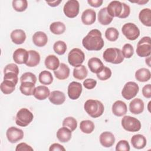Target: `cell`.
Masks as SVG:
<instances>
[{
    "mask_svg": "<svg viewBox=\"0 0 151 151\" xmlns=\"http://www.w3.org/2000/svg\"><path fill=\"white\" fill-rule=\"evenodd\" d=\"M83 47L88 51H99L104 45L101 32L97 29L91 30L82 40Z\"/></svg>",
    "mask_w": 151,
    "mask_h": 151,
    "instance_id": "1",
    "label": "cell"
},
{
    "mask_svg": "<svg viewBox=\"0 0 151 151\" xmlns=\"http://www.w3.org/2000/svg\"><path fill=\"white\" fill-rule=\"evenodd\" d=\"M84 109L86 113L93 118L101 116L104 110V105L101 101L93 99L88 100L85 102Z\"/></svg>",
    "mask_w": 151,
    "mask_h": 151,
    "instance_id": "2",
    "label": "cell"
},
{
    "mask_svg": "<svg viewBox=\"0 0 151 151\" xmlns=\"http://www.w3.org/2000/svg\"><path fill=\"white\" fill-rule=\"evenodd\" d=\"M103 57L106 62L115 64L122 63L124 60L122 51L117 48H107L103 52Z\"/></svg>",
    "mask_w": 151,
    "mask_h": 151,
    "instance_id": "3",
    "label": "cell"
},
{
    "mask_svg": "<svg viewBox=\"0 0 151 151\" xmlns=\"http://www.w3.org/2000/svg\"><path fill=\"white\" fill-rule=\"evenodd\" d=\"M33 118V114L28 109L22 108L17 113L15 123L19 126L26 127L32 121Z\"/></svg>",
    "mask_w": 151,
    "mask_h": 151,
    "instance_id": "4",
    "label": "cell"
},
{
    "mask_svg": "<svg viewBox=\"0 0 151 151\" xmlns=\"http://www.w3.org/2000/svg\"><path fill=\"white\" fill-rule=\"evenodd\" d=\"M85 59L84 52L77 48L72 49L68 54V63L73 67H77L81 65Z\"/></svg>",
    "mask_w": 151,
    "mask_h": 151,
    "instance_id": "5",
    "label": "cell"
},
{
    "mask_svg": "<svg viewBox=\"0 0 151 151\" xmlns=\"http://www.w3.org/2000/svg\"><path fill=\"white\" fill-rule=\"evenodd\" d=\"M123 128L128 132H135L140 130V122L135 117L130 116H124L122 119Z\"/></svg>",
    "mask_w": 151,
    "mask_h": 151,
    "instance_id": "6",
    "label": "cell"
},
{
    "mask_svg": "<svg viewBox=\"0 0 151 151\" xmlns=\"http://www.w3.org/2000/svg\"><path fill=\"white\" fill-rule=\"evenodd\" d=\"M150 38L143 37L138 42L136 48V53L140 57H147L150 55Z\"/></svg>",
    "mask_w": 151,
    "mask_h": 151,
    "instance_id": "7",
    "label": "cell"
},
{
    "mask_svg": "<svg viewBox=\"0 0 151 151\" xmlns=\"http://www.w3.org/2000/svg\"><path fill=\"white\" fill-rule=\"evenodd\" d=\"M122 31L123 34L129 40H135L140 35V30L133 23L128 22L123 25Z\"/></svg>",
    "mask_w": 151,
    "mask_h": 151,
    "instance_id": "8",
    "label": "cell"
},
{
    "mask_svg": "<svg viewBox=\"0 0 151 151\" xmlns=\"http://www.w3.org/2000/svg\"><path fill=\"white\" fill-rule=\"evenodd\" d=\"M139 90V86L133 81H129L125 84L122 90V95L126 100H130L134 98Z\"/></svg>",
    "mask_w": 151,
    "mask_h": 151,
    "instance_id": "9",
    "label": "cell"
},
{
    "mask_svg": "<svg viewBox=\"0 0 151 151\" xmlns=\"http://www.w3.org/2000/svg\"><path fill=\"white\" fill-rule=\"evenodd\" d=\"M80 4L77 0H69L64 5L63 11L68 18H73L77 17L79 13Z\"/></svg>",
    "mask_w": 151,
    "mask_h": 151,
    "instance_id": "10",
    "label": "cell"
},
{
    "mask_svg": "<svg viewBox=\"0 0 151 151\" xmlns=\"http://www.w3.org/2000/svg\"><path fill=\"white\" fill-rule=\"evenodd\" d=\"M6 136L9 142L15 143L23 138L24 132L20 129L15 127H11L7 129Z\"/></svg>",
    "mask_w": 151,
    "mask_h": 151,
    "instance_id": "11",
    "label": "cell"
},
{
    "mask_svg": "<svg viewBox=\"0 0 151 151\" xmlns=\"http://www.w3.org/2000/svg\"><path fill=\"white\" fill-rule=\"evenodd\" d=\"M82 85L80 83L72 81L68 86L67 93L70 99L76 100L79 98L82 92Z\"/></svg>",
    "mask_w": 151,
    "mask_h": 151,
    "instance_id": "12",
    "label": "cell"
},
{
    "mask_svg": "<svg viewBox=\"0 0 151 151\" xmlns=\"http://www.w3.org/2000/svg\"><path fill=\"white\" fill-rule=\"evenodd\" d=\"M107 8L108 14L111 17H119L123 9L122 2L118 1H113L110 2Z\"/></svg>",
    "mask_w": 151,
    "mask_h": 151,
    "instance_id": "13",
    "label": "cell"
},
{
    "mask_svg": "<svg viewBox=\"0 0 151 151\" xmlns=\"http://www.w3.org/2000/svg\"><path fill=\"white\" fill-rule=\"evenodd\" d=\"M13 60L17 64H26L29 57V52L24 48H18L13 53Z\"/></svg>",
    "mask_w": 151,
    "mask_h": 151,
    "instance_id": "14",
    "label": "cell"
},
{
    "mask_svg": "<svg viewBox=\"0 0 151 151\" xmlns=\"http://www.w3.org/2000/svg\"><path fill=\"white\" fill-rule=\"evenodd\" d=\"M99 140L103 147H110L114 143L115 137L112 133L110 132H104L100 135Z\"/></svg>",
    "mask_w": 151,
    "mask_h": 151,
    "instance_id": "15",
    "label": "cell"
},
{
    "mask_svg": "<svg viewBox=\"0 0 151 151\" xmlns=\"http://www.w3.org/2000/svg\"><path fill=\"white\" fill-rule=\"evenodd\" d=\"M111 110L115 116L121 117L126 114L127 108L126 104L124 102L121 100H117L113 104Z\"/></svg>",
    "mask_w": 151,
    "mask_h": 151,
    "instance_id": "16",
    "label": "cell"
},
{
    "mask_svg": "<svg viewBox=\"0 0 151 151\" xmlns=\"http://www.w3.org/2000/svg\"><path fill=\"white\" fill-rule=\"evenodd\" d=\"M81 18L82 22L84 25H91L96 21V13L92 9H87L82 13Z\"/></svg>",
    "mask_w": 151,
    "mask_h": 151,
    "instance_id": "17",
    "label": "cell"
},
{
    "mask_svg": "<svg viewBox=\"0 0 151 151\" xmlns=\"http://www.w3.org/2000/svg\"><path fill=\"white\" fill-rule=\"evenodd\" d=\"M129 110L134 114L142 113L144 110V103L143 100L139 98L132 100L129 104Z\"/></svg>",
    "mask_w": 151,
    "mask_h": 151,
    "instance_id": "18",
    "label": "cell"
},
{
    "mask_svg": "<svg viewBox=\"0 0 151 151\" xmlns=\"http://www.w3.org/2000/svg\"><path fill=\"white\" fill-rule=\"evenodd\" d=\"M88 67L92 73L96 74L100 73L104 67L101 60L97 57H92L88 60Z\"/></svg>",
    "mask_w": 151,
    "mask_h": 151,
    "instance_id": "19",
    "label": "cell"
},
{
    "mask_svg": "<svg viewBox=\"0 0 151 151\" xmlns=\"http://www.w3.org/2000/svg\"><path fill=\"white\" fill-rule=\"evenodd\" d=\"M49 100L52 104L55 105H60L65 101V96L64 93L61 91H53L49 96Z\"/></svg>",
    "mask_w": 151,
    "mask_h": 151,
    "instance_id": "20",
    "label": "cell"
},
{
    "mask_svg": "<svg viewBox=\"0 0 151 151\" xmlns=\"http://www.w3.org/2000/svg\"><path fill=\"white\" fill-rule=\"evenodd\" d=\"M33 43L38 47L45 46L48 42V37L45 33L42 31H38L34 33L32 36Z\"/></svg>",
    "mask_w": 151,
    "mask_h": 151,
    "instance_id": "21",
    "label": "cell"
},
{
    "mask_svg": "<svg viewBox=\"0 0 151 151\" xmlns=\"http://www.w3.org/2000/svg\"><path fill=\"white\" fill-rule=\"evenodd\" d=\"M50 94L49 88L45 86H39L35 88L33 95L37 99L42 100L46 99Z\"/></svg>",
    "mask_w": 151,
    "mask_h": 151,
    "instance_id": "22",
    "label": "cell"
},
{
    "mask_svg": "<svg viewBox=\"0 0 151 151\" xmlns=\"http://www.w3.org/2000/svg\"><path fill=\"white\" fill-rule=\"evenodd\" d=\"M54 74L58 80H65L70 75V68L65 64L61 63L58 68L54 71Z\"/></svg>",
    "mask_w": 151,
    "mask_h": 151,
    "instance_id": "23",
    "label": "cell"
},
{
    "mask_svg": "<svg viewBox=\"0 0 151 151\" xmlns=\"http://www.w3.org/2000/svg\"><path fill=\"white\" fill-rule=\"evenodd\" d=\"M11 38L12 41L16 44H22L26 39L25 32L21 29H15L11 33Z\"/></svg>",
    "mask_w": 151,
    "mask_h": 151,
    "instance_id": "24",
    "label": "cell"
},
{
    "mask_svg": "<svg viewBox=\"0 0 151 151\" xmlns=\"http://www.w3.org/2000/svg\"><path fill=\"white\" fill-rule=\"evenodd\" d=\"M146 139L142 134H135L133 135L131 138V143L132 146L133 147L137 149L144 148L146 145Z\"/></svg>",
    "mask_w": 151,
    "mask_h": 151,
    "instance_id": "25",
    "label": "cell"
},
{
    "mask_svg": "<svg viewBox=\"0 0 151 151\" xmlns=\"http://www.w3.org/2000/svg\"><path fill=\"white\" fill-rule=\"evenodd\" d=\"M57 137L58 140L62 143L67 142L71 138V131L68 128L63 126L58 130Z\"/></svg>",
    "mask_w": 151,
    "mask_h": 151,
    "instance_id": "26",
    "label": "cell"
},
{
    "mask_svg": "<svg viewBox=\"0 0 151 151\" xmlns=\"http://www.w3.org/2000/svg\"><path fill=\"white\" fill-rule=\"evenodd\" d=\"M45 67L51 70L55 71L57 70L60 65V61L57 57L55 55H49L45 60Z\"/></svg>",
    "mask_w": 151,
    "mask_h": 151,
    "instance_id": "27",
    "label": "cell"
},
{
    "mask_svg": "<svg viewBox=\"0 0 151 151\" xmlns=\"http://www.w3.org/2000/svg\"><path fill=\"white\" fill-rule=\"evenodd\" d=\"M113 18L111 17L107 11V8H101L98 13V21L101 24L107 25L110 24Z\"/></svg>",
    "mask_w": 151,
    "mask_h": 151,
    "instance_id": "28",
    "label": "cell"
},
{
    "mask_svg": "<svg viewBox=\"0 0 151 151\" xmlns=\"http://www.w3.org/2000/svg\"><path fill=\"white\" fill-rule=\"evenodd\" d=\"M140 21L145 26H151V11L149 8H145L140 11L139 14Z\"/></svg>",
    "mask_w": 151,
    "mask_h": 151,
    "instance_id": "29",
    "label": "cell"
},
{
    "mask_svg": "<svg viewBox=\"0 0 151 151\" xmlns=\"http://www.w3.org/2000/svg\"><path fill=\"white\" fill-rule=\"evenodd\" d=\"M151 74L149 69L142 68L137 70L135 73L136 79L140 82H146L150 79Z\"/></svg>",
    "mask_w": 151,
    "mask_h": 151,
    "instance_id": "30",
    "label": "cell"
},
{
    "mask_svg": "<svg viewBox=\"0 0 151 151\" xmlns=\"http://www.w3.org/2000/svg\"><path fill=\"white\" fill-rule=\"evenodd\" d=\"M28 60L25 64L27 66L29 67H33L37 66L40 61V55L35 50H29Z\"/></svg>",
    "mask_w": 151,
    "mask_h": 151,
    "instance_id": "31",
    "label": "cell"
},
{
    "mask_svg": "<svg viewBox=\"0 0 151 151\" xmlns=\"http://www.w3.org/2000/svg\"><path fill=\"white\" fill-rule=\"evenodd\" d=\"M35 88L34 83L29 81H25L21 83L19 90L25 96H31L33 95Z\"/></svg>",
    "mask_w": 151,
    "mask_h": 151,
    "instance_id": "32",
    "label": "cell"
},
{
    "mask_svg": "<svg viewBox=\"0 0 151 151\" xmlns=\"http://www.w3.org/2000/svg\"><path fill=\"white\" fill-rule=\"evenodd\" d=\"M16 85L17 84L12 81L4 80L1 84V90L5 94H9L14 91Z\"/></svg>",
    "mask_w": 151,
    "mask_h": 151,
    "instance_id": "33",
    "label": "cell"
},
{
    "mask_svg": "<svg viewBox=\"0 0 151 151\" xmlns=\"http://www.w3.org/2000/svg\"><path fill=\"white\" fill-rule=\"evenodd\" d=\"M87 70L86 67L83 65L75 67L73 70V76L77 80H82L84 79L87 77Z\"/></svg>",
    "mask_w": 151,
    "mask_h": 151,
    "instance_id": "34",
    "label": "cell"
},
{
    "mask_svg": "<svg viewBox=\"0 0 151 151\" xmlns=\"http://www.w3.org/2000/svg\"><path fill=\"white\" fill-rule=\"evenodd\" d=\"M50 29L54 34L60 35L65 31V25L64 23L60 21L54 22L50 25Z\"/></svg>",
    "mask_w": 151,
    "mask_h": 151,
    "instance_id": "35",
    "label": "cell"
},
{
    "mask_svg": "<svg viewBox=\"0 0 151 151\" xmlns=\"http://www.w3.org/2000/svg\"><path fill=\"white\" fill-rule=\"evenodd\" d=\"M39 81L44 85H49L52 83L53 77L51 73L47 70L41 71L38 76Z\"/></svg>",
    "mask_w": 151,
    "mask_h": 151,
    "instance_id": "36",
    "label": "cell"
},
{
    "mask_svg": "<svg viewBox=\"0 0 151 151\" xmlns=\"http://www.w3.org/2000/svg\"><path fill=\"white\" fill-rule=\"evenodd\" d=\"M80 129L82 132L90 134L94 129V124L92 121L89 120H83L80 124Z\"/></svg>",
    "mask_w": 151,
    "mask_h": 151,
    "instance_id": "37",
    "label": "cell"
},
{
    "mask_svg": "<svg viewBox=\"0 0 151 151\" xmlns=\"http://www.w3.org/2000/svg\"><path fill=\"white\" fill-rule=\"evenodd\" d=\"M119 35V31L113 27L108 28L105 31V37L110 41H115L117 40Z\"/></svg>",
    "mask_w": 151,
    "mask_h": 151,
    "instance_id": "38",
    "label": "cell"
},
{
    "mask_svg": "<svg viewBox=\"0 0 151 151\" xmlns=\"http://www.w3.org/2000/svg\"><path fill=\"white\" fill-rule=\"evenodd\" d=\"M28 6V2L26 0H14L12 7L17 12L24 11Z\"/></svg>",
    "mask_w": 151,
    "mask_h": 151,
    "instance_id": "39",
    "label": "cell"
},
{
    "mask_svg": "<svg viewBox=\"0 0 151 151\" xmlns=\"http://www.w3.org/2000/svg\"><path fill=\"white\" fill-rule=\"evenodd\" d=\"M62 124L63 126L68 128L71 132H73L77 128V122L76 119L73 117H67L64 119Z\"/></svg>",
    "mask_w": 151,
    "mask_h": 151,
    "instance_id": "40",
    "label": "cell"
},
{
    "mask_svg": "<svg viewBox=\"0 0 151 151\" xmlns=\"http://www.w3.org/2000/svg\"><path fill=\"white\" fill-rule=\"evenodd\" d=\"M53 50L58 55H63L67 50V45L63 41H58L53 45Z\"/></svg>",
    "mask_w": 151,
    "mask_h": 151,
    "instance_id": "41",
    "label": "cell"
},
{
    "mask_svg": "<svg viewBox=\"0 0 151 151\" xmlns=\"http://www.w3.org/2000/svg\"><path fill=\"white\" fill-rule=\"evenodd\" d=\"M122 52L124 58H130L132 57L134 53L133 46L130 44H125L122 48Z\"/></svg>",
    "mask_w": 151,
    "mask_h": 151,
    "instance_id": "42",
    "label": "cell"
},
{
    "mask_svg": "<svg viewBox=\"0 0 151 151\" xmlns=\"http://www.w3.org/2000/svg\"><path fill=\"white\" fill-rule=\"evenodd\" d=\"M111 76V71L110 68L107 67H104V68L99 73L97 74V78L102 81L107 80L110 78Z\"/></svg>",
    "mask_w": 151,
    "mask_h": 151,
    "instance_id": "43",
    "label": "cell"
},
{
    "mask_svg": "<svg viewBox=\"0 0 151 151\" xmlns=\"http://www.w3.org/2000/svg\"><path fill=\"white\" fill-rule=\"evenodd\" d=\"M19 80L21 83L25 82V81H29L32 82L34 84L36 83L37 81V77L35 75L31 72H26L21 76Z\"/></svg>",
    "mask_w": 151,
    "mask_h": 151,
    "instance_id": "44",
    "label": "cell"
},
{
    "mask_svg": "<svg viewBox=\"0 0 151 151\" xmlns=\"http://www.w3.org/2000/svg\"><path fill=\"white\" fill-rule=\"evenodd\" d=\"M116 151H129L130 145L128 142L126 140H120L116 146Z\"/></svg>",
    "mask_w": 151,
    "mask_h": 151,
    "instance_id": "45",
    "label": "cell"
},
{
    "mask_svg": "<svg viewBox=\"0 0 151 151\" xmlns=\"http://www.w3.org/2000/svg\"><path fill=\"white\" fill-rule=\"evenodd\" d=\"M14 73L17 74H18L19 73V68L17 66V65L14 64V63H11L8 65H6L4 70V73Z\"/></svg>",
    "mask_w": 151,
    "mask_h": 151,
    "instance_id": "46",
    "label": "cell"
},
{
    "mask_svg": "<svg viewBox=\"0 0 151 151\" xmlns=\"http://www.w3.org/2000/svg\"><path fill=\"white\" fill-rule=\"evenodd\" d=\"M97 84L96 80L93 78H87L83 81V86L87 89H93Z\"/></svg>",
    "mask_w": 151,
    "mask_h": 151,
    "instance_id": "47",
    "label": "cell"
},
{
    "mask_svg": "<svg viewBox=\"0 0 151 151\" xmlns=\"http://www.w3.org/2000/svg\"><path fill=\"white\" fill-rule=\"evenodd\" d=\"M123 4V9H122V12L121 15L119 16V18H127V17H129L130 13V6L126 4L124 2H122Z\"/></svg>",
    "mask_w": 151,
    "mask_h": 151,
    "instance_id": "48",
    "label": "cell"
},
{
    "mask_svg": "<svg viewBox=\"0 0 151 151\" xmlns=\"http://www.w3.org/2000/svg\"><path fill=\"white\" fill-rule=\"evenodd\" d=\"M15 150L16 151H24V150H33V148L31 147V146H30L29 145H27L25 143H19L16 148H15Z\"/></svg>",
    "mask_w": 151,
    "mask_h": 151,
    "instance_id": "49",
    "label": "cell"
},
{
    "mask_svg": "<svg viewBox=\"0 0 151 151\" xmlns=\"http://www.w3.org/2000/svg\"><path fill=\"white\" fill-rule=\"evenodd\" d=\"M142 94L146 98L150 99L151 97V85L150 84L145 85L142 88Z\"/></svg>",
    "mask_w": 151,
    "mask_h": 151,
    "instance_id": "50",
    "label": "cell"
},
{
    "mask_svg": "<svg viewBox=\"0 0 151 151\" xmlns=\"http://www.w3.org/2000/svg\"><path fill=\"white\" fill-rule=\"evenodd\" d=\"M50 151H53V150H60V151H65V149L63 147V146L60 145L59 143H53L52 144L50 148H49Z\"/></svg>",
    "mask_w": 151,
    "mask_h": 151,
    "instance_id": "51",
    "label": "cell"
},
{
    "mask_svg": "<svg viewBox=\"0 0 151 151\" xmlns=\"http://www.w3.org/2000/svg\"><path fill=\"white\" fill-rule=\"evenodd\" d=\"M102 0H88L87 2L88 4L94 8H97L103 4Z\"/></svg>",
    "mask_w": 151,
    "mask_h": 151,
    "instance_id": "52",
    "label": "cell"
},
{
    "mask_svg": "<svg viewBox=\"0 0 151 151\" xmlns=\"http://www.w3.org/2000/svg\"><path fill=\"white\" fill-rule=\"evenodd\" d=\"M46 2L52 7H55L58 6L60 3L61 2V1H46Z\"/></svg>",
    "mask_w": 151,
    "mask_h": 151,
    "instance_id": "53",
    "label": "cell"
},
{
    "mask_svg": "<svg viewBox=\"0 0 151 151\" xmlns=\"http://www.w3.org/2000/svg\"><path fill=\"white\" fill-rule=\"evenodd\" d=\"M149 1H137V2H134V3H137V4H139L140 5H143V4H145L147 2H148Z\"/></svg>",
    "mask_w": 151,
    "mask_h": 151,
    "instance_id": "54",
    "label": "cell"
},
{
    "mask_svg": "<svg viewBox=\"0 0 151 151\" xmlns=\"http://www.w3.org/2000/svg\"><path fill=\"white\" fill-rule=\"evenodd\" d=\"M147 59H148V61L146 59V63H147V64H148V65H149V67H151L150 66V57H149H149L147 58Z\"/></svg>",
    "mask_w": 151,
    "mask_h": 151,
    "instance_id": "55",
    "label": "cell"
}]
</instances>
